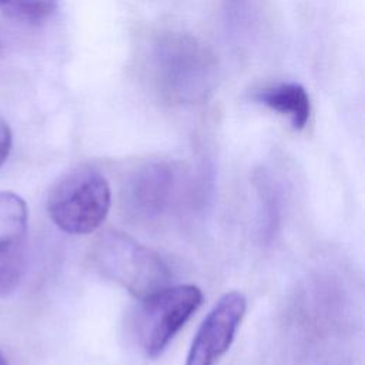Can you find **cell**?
Wrapping results in <instances>:
<instances>
[{"label":"cell","mask_w":365,"mask_h":365,"mask_svg":"<svg viewBox=\"0 0 365 365\" xmlns=\"http://www.w3.org/2000/svg\"><path fill=\"white\" fill-rule=\"evenodd\" d=\"M91 261L101 275L140 299L170 285L171 272L164 259L117 230H108L97 237L91 248Z\"/></svg>","instance_id":"1"},{"label":"cell","mask_w":365,"mask_h":365,"mask_svg":"<svg viewBox=\"0 0 365 365\" xmlns=\"http://www.w3.org/2000/svg\"><path fill=\"white\" fill-rule=\"evenodd\" d=\"M111 205V188L96 168L81 165L63 174L47 197L51 221L68 234H90L106 220Z\"/></svg>","instance_id":"2"},{"label":"cell","mask_w":365,"mask_h":365,"mask_svg":"<svg viewBox=\"0 0 365 365\" xmlns=\"http://www.w3.org/2000/svg\"><path fill=\"white\" fill-rule=\"evenodd\" d=\"M188 170L171 161H155L134 170L123 185L125 211L144 221L158 220L177 210L192 190Z\"/></svg>","instance_id":"3"},{"label":"cell","mask_w":365,"mask_h":365,"mask_svg":"<svg viewBox=\"0 0 365 365\" xmlns=\"http://www.w3.org/2000/svg\"><path fill=\"white\" fill-rule=\"evenodd\" d=\"M141 301L134 324L135 339L147 356L157 358L200 308L202 292L192 284L167 285Z\"/></svg>","instance_id":"4"},{"label":"cell","mask_w":365,"mask_h":365,"mask_svg":"<svg viewBox=\"0 0 365 365\" xmlns=\"http://www.w3.org/2000/svg\"><path fill=\"white\" fill-rule=\"evenodd\" d=\"M247 299L238 291L224 294L202 319L185 365H215L230 349L245 315Z\"/></svg>","instance_id":"5"},{"label":"cell","mask_w":365,"mask_h":365,"mask_svg":"<svg viewBox=\"0 0 365 365\" xmlns=\"http://www.w3.org/2000/svg\"><path fill=\"white\" fill-rule=\"evenodd\" d=\"M29 235L26 201L11 191H0V297L10 295L24 272Z\"/></svg>","instance_id":"6"},{"label":"cell","mask_w":365,"mask_h":365,"mask_svg":"<svg viewBox=\"0 0 365 365\" xmlns=\"http://www.w3.org/2000/svg\"><path fill=\"white\" fill-rule=\"evenodd\" d=\"M257 100L271 110L287 115L295 130H302L309 120V96L298 83H287L262 90L257 94Z\"/></svg>","instance_id":"7"},{"label":"cell","mask_w":365,"mask_h":365,"mask_svg":"<svg viewBox=\"0 0 365 365\" xmlns=\"http://www.w3.org/2000/svg\"><path fill=\"white\" fill-rule=\"evenodd\" d=\"M57 0H0V10L10 19L40 23L57 10Z\"/></svg>","instance_id":"8"},{"label":"cell","mask_w":365,"mask_h":365,"mask_svg":"<svg viewBox=\"0 0 365 365\" xmlns=\"http://www.w3.org/2000/svg\"><path fill=\"white\" fill-rule=\"evenodd\" d=\"M13 144V135L9 124L0 118V167L6 163Z\"/></svg>","instance_id":"9"},{"label":"cell","mask_w":365,"mask_h":365,"mask_svg":"<svg viewBox=\"0 0 365 365\" xmlns=\"http://www.w3.org/2000/svg\"><path fill=\"white\" fill-rule=\"evenodd\" d=\"M0 365H9V362H7L6 356L1 354V351H0Z\"/></svg>","instance_id":"10"},{"label":"cell","mask_w":365,"mask_h":365,"mask_svg":"<svg viewBox=\"0 0 365 365\" xmlns=\"http://www.w3.org/2000/svg\"><path fill=\"white\" fill-rule=\"evenodd\" d=\"M0 47H1V43H0Z\"/></svg>","instance_id":"11"}]
</instances>
